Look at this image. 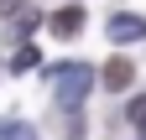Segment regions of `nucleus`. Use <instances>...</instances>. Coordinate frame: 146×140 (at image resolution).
<instances>
[{
	"label": "nucleus",
	"mask_w": 146,
	"mask_h": 140,
	"mask_svg": "<svg viewBox=\"0 0 146 140\" xmlns=\"http://www.w3.org/2000/svg\"><path fill=\"white\" fill-rule=\"evenodd\" d=\"M131 125L141 130V140H146V94L141 99H131Z\"/></svg>",
	"instance_id": "nucleus-7"
},
{
	"label": "nucleus",
	"mask_w": 146,
	"mask_h": 140,
	"mask_svg": "<svg viewBox=\"0 0 146 140\" xmlns=\"http://www.w3.org/2000/svg\"><path fill=\"white\" fill-rule=\"evenodd\" d=\"M47 31H52V37H63V42H68V37H78V31H84V10H78V5L52 10V16H47Z\"/></svg>",
	"instance_id": "nucleus-2"
},
{
	"label": "nucleus",
	"mask_w": 146,
	"mask_h": 140,
	"mask_svg": "<svg viewBox=\"0 0 146 140\" xmlns=\"http://www.w3.org/2000/svg\"><path fill=\"white\" fill-rule=\"evenodd\" d=\"M31 67H36V47H21L16 62H11V73H31Z\"/></svg>",
	"instance_id": "nucleus-6"
},
{
	"label": "nucleus",
	"mask_w": 146,
	"mask_h": 140,
	"mask_svg": "<svg viewBox=\"0 0 146 140\" xmlns=\"http://www.w3.org/2000/svg\"><path fill=\"white\" fill-rule=\"evenodd\" d=\"M110 42H141L146 37V21H141V16H110Z\"/></svg>",
	"instance_id": "nucleus-3"
},
{
	"label": "nucleus",
	"mask_w": 146,
	"mask_h": 140,
	"mask_svg": "<svg viewBox=\"0 0 146 140\" xmlns=\"http://www.w3.org/2000/svg\"><path fill=\"white\" fill-rule=\"evenodd\" d=\"M131 73H136V62H110V67H104V88L120 94L125 83H131Z\"/></svg>",
	"instance_id": "nucleus-4"
},
{
	"label": "nucleus",
	"mask_w": 146,
	"mask_h": 140,
	"mask_svg": "<svg viewBox=\"0 0 146 140\" xmlns=\"http://www.w3.org/2000/svg\"><path fill=\"white\" fill-rule=\"evenodd\" d=\"M21 10H26V0H0V16H5V21H16Z\"/></svg>",
	"instance_id": "nucleus-8"
},
{
	"label": "nucleus",
	"mask_w": 146,
	"mask_h": 140,
	"mask_svg": "<svg viewBox=\"0 0 146 140\" xmlns=\"http://www.w3.org/2000/svg\"><path fill=\"white\" fill-rule=\"evenodd\" d=\"M0 140H36V130L26 119H0Z\"/></svg>",
	"instance_id": "nucleus-5"
},
{
	"label": "nucleus",
	"mask_w": 146,
	"mask_h": 140,
	"mask_svg": "<svg viewBox=\"0 0 146 140\" xmlns=\"http://www.w3.org/2000/svg\"><path fill=\"white\" fill-rule=\"evenodd\" d=\"M89 83H94V73H89V62H58L52 67V99L63 104V109H78Z\"/></svg>",
	"instance_id": "nucleus-1"
}]
</instances>
